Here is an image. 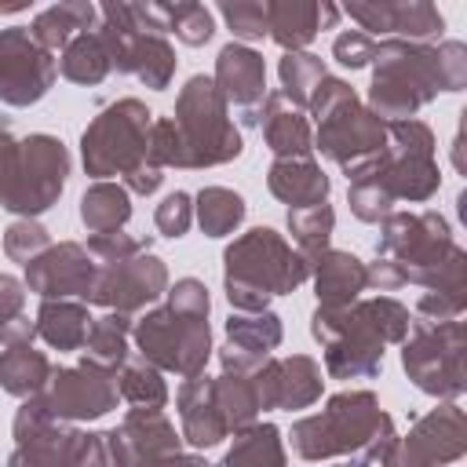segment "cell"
Wrapping results in <instances>:
<instances>
[{
    "label": "cell",
    "instance_id": "cell-1",
    "mask_svg": "<svg viewBox=\"0 0 467 467\" xmlns=\"http://www.w3.org/2000/svg\"><path fill=\"white\" fill-rule=\"evenodd\" d=\"M368 288L394 292L420 285L434 296L467 303V252L456 244L441 212H390L379 223L376 259L365 263Z\"/></svg>",
    "mask_w": 467,
    "mask_h": 467
},
{
    "label": "cell",
    "instance_id": "cell-2",
    "mask_svg": "<svg viewBox=\"0 0 467 467\" xmlns=\"http://www.w3.org/2000/svg\"><path fill=\"white\" fill-rule=\"evenodd\" d=\"M347 204L361 223H383L398 201L423 204L441 186L434 131L423 120H390L387 146L347 175Z\"/></svg>",
    "mask_w": 467,
    "mask_h": 467
},
{
    "label": "cell",
    "instance_id": "cell-3",
    "mask_svg": "<svg viewBox=\"0 0 467 467\" xmlns=\"http://www.w3.org/2000/svg\"><path fill=\"white\" fill-rule=\"evenodd\" d=\"M372 84H368V109L379 120H412L438 91H463L467 88V44L441 40V44H412L387 36L372 51Z\"/></svg>",
    "mask_w": 467,
    "mask_h": 467
},
{
    "label": "cell",
    "instance_id": "cell-4",
    "mask_svg": "<svg viewBox=\"0 0 467 467\" xmlns=\"http://www.w3.org/2000/svg\"><path fill=\"white\" fill-rule=\"evenodd\" d=\"M244 150L230 106L212 77L193 73L175 99L171 117H153L150 124V161L157 168H219L237 161Z\"/></svg>",
    "mask_w": 467,
    "mask_h": 467
},
{
    "label": "cell",
    "instance_id": "cell-5",
    "mask_svg": "<svg viewBox=\"0 0 467 467\" xmlns=\"http://www.w3.org/2000/svg\"><path fill=\"white\" fill-rule=\"evenodd\" d=\"M412 314L394 296L354 299L350 306L310 314V336L325 350V372L332 379H372L383 368V354L394 343H405Z\"/></svg>",
    "mask_w": 467,
    "mask_h": 467
},
{
    "label": "cell",
    "instance_id": "cell-6",
    "mask_svg": "<svg viewBox=\"0 0 467 467\" xmlns=\"http://www.w3.org/2000/svg\"><path fill=\"white\" fill-rule=\"evenodd\" d=\"M394 438L398 427L372 390H339L321 412L292 423V449L306 463L347 456V467H376Z\"/></svg>",
    "mask_w": 467,
    "mask_h": 467
},
{
    "label": "cell",
    "instance_id": "cell-7",
    "mask_svg": "<svg viewBox=\"0 0 467 467\" xmlns=\"http://www.w3.org/2000/svg\"><path fill=\"white\" fill-rule=\"evenodd\" d=\"M310 281V263L274 226H252L223 252V292L237 314L270 310L274 296Z\"/></svg>",
    "mask_w": 467,
    "mask_h": 467
},
{
    "label": "cell",
    "instance_id": "cell-8",
    "mask_svg": "<svg viewBox=\"0 0 467 467\" xmlns=\"http://www.w3.org/2000/svg\"><path fill=\"white\" fill-rule=\"evenodd\" d=\"M69 150L47 131L15 139L0 124V208L18 219H36L58 204L69 179Z\"/></svg>",
    "mask_w": 467,
    "mask_h": 467
},
{
    "label": "cell",
    "instance_id": "cell-9",
    "mask_svg": "<svg viewBox=\"0 0 467 467\" xmlns=\"http://www.w3.org/2000/svg\"><path fill=\"white\" fill-rule=\"evenodd\" d=\"M306 113L314 117V150L336 161L347 175L387 146V120H379L343 77H321Z\"/></svg>",
    "mask_w": 467,
    "mask_h": 467
},
{
    "label": "cell",
    "instance_id": "cell-10",
    "mask_svg": "<svg viewBox=\"0 0 467 467\" xmlns=\"http://www.w3.org/2000/svg\"><path fill=\"white\" fill-rule=\"evenodd\" d=\"M150 124H153V113L139 99H117V102L102 106L80 135L84 171L95 182H109V175L124 179L128 171L146 164L150 161V153H146Z\"/></svg>",
    "mask_w": 467,
    "mask_h": 467
},
{
    "label": "cell",
    "instance_id": "cell-11",
    "mask_svg": "<svg viewBox=\"0 0 467 467\" xmlns=\"http://www.w3.org/2000/svg\"><path fill=\"white\" fill-rule=\"evenodd\" d=\"M463 354H467V328L460 317L456 321L412 317V328L401 343V368L416 390L438 401H456L467 390Z\"/></svg>",
    "mask_w": 467,
    "mask_h": 467
},
{
    "label": "cell",
    "instance_id": "cell-12",
    "mask_svg": "<svg viewBox=\"0 0 467 467\" xmlns=\"http://www.w3.org/2000/svg\"><path fill=\"white\" fill-rule=\"evenodd\" d=\"M131 339L139 347V358L157 365L161 372H175L182 379L201 376L208 358H212V328L208 314L179 310L171 303L146 310L131 325Z\"/></svg>",
    "mask_w": 467,
    "mask_h": 467
},
{
    "label": "cell",
    "instance_id": "cell-13",
    "mask_svg": "<svg viewBox=\"0 0 467 467\" xmlns=\"http://www.w3.org/2000/svg\"><path fill=\"white\" fill-rule=\"evenodd\" d=\"M99 36L106 40V51H109V66L117 73H128V77H139L150 91H164L175 77V47L161 36V33H146L135 26L131 18V7L120 4V0H109L99 7Z\"/></svg>",
    "mask_w": 467,
    "mask_h": 467
},
{
    "label": "cell",
    "instance_id": "cell-14",
    "mask_svg": "<svg viewBox=\"0 0 467 467\" xmlns=\"http://www.w3.org/2000/svg\"><path fill=\"white\" fill-rule=\"evenodd\" d=\"M467 452V416L456 401L423 412L409 434H398L379 467H449Z\"/></svg>",
    "mask_w": 467,
    "mask_h": 467
},
{
    "label": "cell",
    "instance_id": "cell-15",
    "mask_svg": "<svg viewBox=\"0 0 467 467\" xmlns=\"http://www.w3.org/2000/svg\"><path fill=\"white\" fill-rule=\"evenodd\" d=\"M15 452L7 456V467H77L84 449V431L55 420L40 398H26L11 423Z\"/></svg>",
    "mask_w": 467,
    "mask_h": 467
},
{
    "label": "cell",
    "instance_id": "cell-16",
    "mask_svg": "<svg viewBox=\"0 0 467 467\" xmlns=\"http://www.w3.org/2000/svg\"><path fill=\"white\" fill-rule=\"evenodd\" d=\"M44 409L55 420L66 423H80V420H102L106 412L117 409L120 390H117V368L95 365L88 358H80L77 365H62L51 372L44 394H40Z\"/></svg>",
    "mask_w": 467,
    "mask_h": 467
},
{
    "label": "cell",
    "instance_id": "cell-17",
    "mask_svg": "<svg viewBox=\"0 0 467 467\" xmlns=\"http://www.w3.org/2000/svg\"><path fill=\"white\" fill-rule=\"evenodd\" d=\"M58 77V58L44 51L26 26L0 29V102L26 109L36 106Z\"/></svg>",
    "mask_w": 467,
    "mask_h": 467
},
{
    "label": "cell",
    "instance_id": "cell-18",
    "mask_svg": "<svg viewBox=\"0 0 467 467\" xmlns=\"http://www.w3.org/2000/svg\"><path fill=\"white\" fill-rule=\"evenodd\" d=\"M164 292H168V266H164L161 255H153L150 248H142V252L131 255V259L99 263L95 288H91L88 303L131 317V314L153 306Z\"/></svg>",
    "mask_w": 467,
    "mask_h": 467
},
{
    "label": "cell",
    "instance_id": "cell-19",
    "mask_svg": "<svg viewBox=\"0 0 467 467\" xmlns=\"http://www.w3.org/2000/svg\"><path fill=\"white\" fill-rule=\"evenodd\" d=\"M113 467H164L182 452V434L161 409H128L109 431Z\"/></svg>",
    "mask_w": 467,
    "mask_h": 467
},
{
    "label": "cell",
    "instance_id": "cell-20",
    "mask_svg": "<svg viewBox=\"0 0 467 467\" xmlns=\"http://www.w3.org/2000/svg\"><path fill=\"white\" fill-rule=\"evenodd\" d=\"M95 274H99V263L91 259V252L80 241H58L26 266L22 285H26V292H36L40 299L88 303V296L95 288Z\"/></svg>",
    "mask_w": 467,
    "mask_h": 467
},
{
    "label": "cell",
    "instance_id": "cell-21",
    "mask_svg": "<svg viewBox=\"0 0 467 467\" xmlns=\"http://www.w3.org/2000/svg\"><path fill=\"white\" fill-rule=\"evenodd\" d=\"M252 383H255L263 412L266 409L296 412V409H310L321 398L325 376H321V365L310 354H292V358H274L270 354L252 368Z\"/></svg>",
    "mask_w": 467,
    "mask_h": 467
},
{
    "label": "cell",
    "instance_id": "cell-22",
    "mask_svg": "<svg viewBox=\"0 0 467 467\" xmlns=\"http://www.w3.org/2000/svg\"><path fill=\"white\" fill-rule=\"evenodd\" d=\"M343 15H350L361 33H390L398 40H412V44H431L441 36L445 18L434 4L427 0H350L343 7Z\"/></svg>",
    "mask_w": 467,
    "mask_h": 467
},
{
    "label": "cell",
    "instance_id": "cell-23",
    "mask_svg": "<svg viewBox=\"0 0 467 467\" xmlns=\"http://www.w3.org/2000/svg\"><path fill=\"white\" fill-rule=\"evenodd\" d=\"M215 88L223 91L226 106L241 113V124L259 128V113L266 102V62L248 44H223L215 55Z\"/></svg>",
    "mask_w": 467,
    "mask_h": 467
},
{
    "label": "cell",
    "instance_id": "cell-24",
    "mask_svg": "<svg viewBox=\"0 0 467 467\" xmlns=\"http://www.w3.org/2000/svg\"><path fill=\"white\" fill-rule=\"evenodd\" d=\"M175 409H179V434L190 449H212L223 438H230V427L223 420V409L215 401V383L212 376H190L182 379L179 394H175Z\"/></svg>",
    "mask_w": 467,
    "mask_h": 467
},
{
    "label": "cell",
    "instance_id": "cell-25",
    "mask_svg": "<svg viewBox=\"0 0 467 467\" xmlns=\"http://www.w3.org/2000/svg\"><path fill=\"white\" fill-rule=\"evenodd\" d=\"M339 22V7L321 0H266V36L285 51H306V44Z\"/></svg>",
    "mask_w": 467,
    "mask_h": 467
},
{
    "label": "cell",
    "instance_id": "cell-26",
    "mask_svg": "<svg viewBox=\"0 0 467 467\" xmlns=\"http://www.w3.org/2000/svg\"><path fill=\"white\" fill-rule=\"evenodd\" d=\"M310 277H314L317 306H325V310L350 306V303L361 299V292L368 288L365 263H361L354 252H343V248L321 252V255L310 263Z\"/></svg>",
    "mask_w": 467,
    "mask_h": 467
},
{
    "label": "cell",
    "instance_id": "cell-27",
    "mask_svg": "<svg viewBox=\"0 0 467 467\" xmlns=\"http://www.w3.org/2000/svg\"><path fill=\"white\" fill-rule=\"evenodd\" d=\"M259 128H263V139H266L274 161L277 157H314V128H310L306 109L292 106L281 91H266Z\"/></svg>",
    "mask_w": 467,
    "mask_h": 467
},
{
    "label": "cell",
    "instance_id": "cell-28",
    "mask_svg": "<svg viewBox=\"0 0 467 467\" xmlns=\"http://www.w3.org/2000/svg\"><path fill=\"white\" fill-rule=\"evenodd\" d=\"M266 186L288 208H310L328 201L332 193V179L321 171L314 157H277L266 168Z\"/></svg>",
    "mask_w": 467,
    "mask_h": 467
},
{
    "label": "cell",
    "instance_id": "cell-29",
    "mask_svg": "<svg viewBox=\"0 0 467 467\" xmlns=\"http://www.w3.org/2000/svg\"><path fill=\"white\" fill-rule=\"evenodd\" d=\"M26 29H29V36H33L44 51L55 55V51H62L77 33L99 29V7L88 4V0H62V4H51V7L36 11Z\"/></svg>",
    "mask_w": 467,
    "mask_h": 467
},
{
    "label": "cell",
    "instance_id": "cell-30",
    "mask_svg": "<svg viewBox=\"0 0 467 467\" xmlns=\"http://www.w3.org/2000/svg\"><path fill=\"white\" fill-rule=\"evenodd\" d=\"M91 328L88 303L80 299H40V310L33 317V332L51 350H84Z\"/></svg>",
    "mask_w": 467,
    "mask_h": 467
},
{
    "label": "cell",
    "instance_id": "cell-31",
    "mask_svg": "<svg viewBox=\"0 0 467 467\" xmlns=\"http://www.w3.org/2000/svg\"><path fill=\"white\" fill-rule=\"evenodd\" d=\"M51 361L44 350L33 347V339L26 343H11L0 350V387L15 398H40L47 379H51Z\"/></svg>",
    "mask_w": 467,
    "mask_h": 467
},
{
    "label": "cell",
    "instance_id": "cell-32",
    "mask_svg": "<svg viewBox=\"0 0 467 467\" xmlns=\"http://www.w3.org/2000/svg\"><path fill=\"white\" fill-rule=\"evenodd\" d=\"M208 467H288V452H285V438L274 423H252L244 431L234 434V445L226 449V456L219 463Z\"/></svg>",
    "mask_w": 467,
    "mask_h": 467
},
{
    "label": "cell",
    "instance_id": "cell-33",
    "mask_svg": "<svg viewBox=\"0 0 467 467\" xmlns=\"http://www.w3.org/2000/svg\"><path fill=\"white\" fill-rule=\"evenodd\" d=\"M58 73L69 80V84H80V88H95L102 84L113 66H109V51H106V40L99 36V29H88V33H77L62 55H58Z\"/></svg>",
    "mask_w": 467,
    "mask_h": 467
},
{
    "label": "cell",
    "instance_id": "cell-34",
    "mask_svg": "<svg viewBox=\"0 0 467 467\" xmlns=\"http://www.w3.org/2000/svg\"><path fill=\"white\" fill-rule=\"evenodd\" d=\"M131 219V193L120 182H91L80 197V223L88 234L124 230Z\"/></svg>",
    "mask_w": 467,
    "mask_h": 467
},
{
    "label": "cell",
    "instance_id": "cell-35",
    "mask_svg": "<svg viewBox=\"0 0 467 467\" xmlns=\"http://www.w3.org/2000/svg\"><path fill=\"white\" fill-rule=\"evenodd\" d=\"M248 215V204L230 186H204L193 197V219L204 230V237H226L234 234Z\"/></svg>",
    "mask_w": 467,
    "mask_h": 467
},
{
    "label": "cell",
    "instance_id": "cell-36",
    "mask_svg": "<svg viewBox=\"0 0 467 467\" xmlns=\"http://www.w3.org/2000/svg\"><path fill=\"white\" fill-rule=\"evenodd\" d=\"M285 339V325L274 310H259V314H230L226 317V343L252 354V358H270Z\"/></svg>",
    "mask_w": 467,
    "mask_h": 467
},
{
    "label": "cell",
    "instance_id": "cell-37",
    "mask_svg": "<svg viewBox=\"0 0 467 467\" xmlns=\"http://www.w3.org/2000/svg\"><path fill=\"white\" fill-rule=\"evenodd\" d=\"M131 317L128 314H102V317H91V328H88V339H84V358L95 361V365H106V368H120L128 358H131Z\"/></svg>",
    "mask_w": 467,
    "mask_h": 467
},
{
    "label": "cell",
    "instance_id": "cell-38",
    "mask_svg": "<svg viewBox=\"0 0 467 467\" xmlns=\"http://www.w3.org/2000/svg\"><path fill=\"white\" fill-rule=\"evenodd\" d=\"M117 390H120V401H128L131 409H161L164 412V405L171 398L164 372L139 354L117 368Z\"/></svg>",
    "mask_w": 467,
    "mask_h": 467
},
{
    "label": "cell",
    "instance_id": "cell-39",
    "mask_svg": "<svg viewBox=\"0 0 467 467\" xmlns=\"http://www.w3.org/2000/svg\"><path fill=\"white\" fill-rule=\"evenodd\" d=\"M215 383V401L223 409V420L230 427V434L252 427L259 420V394H255V383H252V372H219L212 376Z\"/></svg>",
    "mask_w": 467,
    "mask_h": 467
},
{
    "label": "cell",
    "instance_id": "cell-40",
    "mask_svg": "<svg viewBox=\"0 0 467 467\" xmlns=\"http://www.w3.org/2000/svg\"><path fill=\"white\" fill-rule=\"evenodd\" d=\"M288 234L296 241V252L314 263L321 252H328V241H332V230H336V212L328 201L321 204H310V208H288Z\"/></svg>",
    "mask_w": 467,
    "mask_h": 467
},
{
    "label": "cell",
    "instance_id": "cell-41",
    "mask_svg": "<svg viewBox=\"0 0 467 467\" xmlns=\"http://www.w3.org/2000/svg\"><path fill=\"white\" fill-rule=\"evenodd\" d=\"M277 77H281V95H285L292 106L306 109L314 88L321 84V77H328V69H325L321 55H310V51H285L281 62H277Z\"/></svg>",
    "mask_w": 467,
    "mask_h": 467
},
{
    "label": "cell",
    "instance_id": "cell-42",
    "mask_svg": "<svg viewBox=\"0 0 467 467\" xmlns=\"http://www.w3.org/2000/svg\"><path fill=\"white\" fill-rule=\"evenodd\" d=\"M33 321L26 314V285L15 274L0 270V347L33 339Z\"/></svg>",
    "mask_w": 467,
    "mask_h": 467
},
{
    "label": "cell",
    "instance_id": "cell-43",
    "mask_svg": "<svg viewBox=\"0 0 467 467\" xmlns=\"http://www.w3.org/2000/svg\"><path fill=\"white\" fill-rule=\"evenodd\" d=\"M161 15H164V33H175L186 47H201L215 33V18L204 4H193V0L161 4Z\"/></svg>",
    "mask_w": 467,
    "mask_h": 467
},
{
    "label": "cell",
    "instance_id": "cell-44",
    "mask_svg": "<svg viewBox=\"0 0 467 467\" xmlns=\"http://www.w3.org/2000/svg\"><path fill=\"white\" fill-rule=\"evenodd\" d=\"M51 248V234L44 230V223H36V219H15L7 230H4V255L11 259V263H22V266H29L40 252H47Z\"/></svg>",
    "mask_w": 467,
    "mask_h": 467
},
{
    "label": "cell",
    "instance_id": "cell-45",
    "mask_svg": "<svg viewBox=\"0 0 467 467\" xmlns=\"http://www.w3.org/2000/svg\"><path fill=\"white\" fill-rule=\"evenodd\" d=\"M219 15L226 29L237 36V44H252L266 36V0H223Z\"/></svg>",
    "mask_w": 467,
    "mask_h": 467
},
{
    "label": "cell",
    "instance_id": "cell-46",
    "mask_svg": "<svg viewBox=\"0 0 467 467\" xmlns=\"http://www.w3.org/2000/svg\"><path fill=\"white\" fill-rule=\"evenodd\" d=\"M153 226H157V234L161 237H186L190 234V226H193V197L186 193V190H175V193H168L161 204H157V212H153Z\"/></svg>",
    "mask_w": 467,
    "mask_h": 467
},
{
    "label": "cell",
    "instance_id": "cell-47",
    "mask_svg": "<svg viewBox=\"0 0 467 467\" xmlns=\"http://www.w3.org/2000/svg\"><path fill=\"white\" fill-rule=\"evenodd\" d=\"M84 248L91 252V259H95V263H120V259L139 255V252H142V248H150V244H142V241H139V237H131L128 230H113V234H91Z\"/></svg>",
    "mask_w": 467,
    "mask_h": 467
},
{
    "label": "cell",
    "instance_id": "cell-48",
    "mask_svg": "<svg viewBox=\"0 0 467 467\" xmlns=\"http://www.w3.org/2000/svg\"><path fill=\"white\" fill-rule=\"evenodd\" d=\"M372 51H376V40L368 33H361V29H343L332 40V58L343 69H365L372 62Z\"/></svg>",
    "mask_w": 467,
    "mask_h": 467
},
{
    "label": "cell",
    "instance_id": "cell-49",
    "mask_svg": "<svg viewBox=\"0 0 467 467\" xmlns=\"http://www.w3.org/2000/svg\"><path fill=\"white\" fill-rule=\"evenodd\" d=\"M164 303H171L179 310H193V314H208L212 310V296H208L204 281H197V277H179L175 285H168Z\"/></svg>",
    "mask_w": 467,
    "mask_h": 467
},
{
    "label": "cell",
    "instance_id": "cell-50",
    "mask_svg": "<svg viewBox=\"0 0 467 467\" xmlns=\"http://www.w3.org/2000/svg\"><path fill=\"white\" fill-rule=\"evenodd\" d=\"M161 182H164V168H157L153 161H146V164H139L135 171H128L120 186H124L128 193L150 197V193H157V190H161Z\"/></svg>",
    "mask_w": 467,
    "mask_h": 467
},
{
    "label": "cell",
    "instance_id": "cell-51",
    "mask_svg": "<svg viewBox=\"0 0 467 467\" xmlns=\"http://www.w3.org/2000/svg\"><path fill=\"white\" fill-rule=\"evenodd\" d=\"M77 467H113V449H109V431L84 434V449Z\"/></svg>",
    "mask_w": 467,
    "mask_h": 467
},
{
    "label": "cell",
    "instance_id": "cell-52",
    "mask_svg": "<svg viewBox=\"0 0 467 467\" xmlns=\"http://www.w3.org/2000/svg\"><path fill=\"white\" fill-rule=\"evenodd\" d=\"M339 467H347V463H339Z\"/></svg>",
    "mask_w": 467,
    "mask_h": 467
}]
</instances>
